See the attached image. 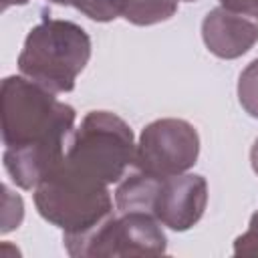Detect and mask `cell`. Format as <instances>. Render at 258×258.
<instances>
[{"mask_svg": "<svg viewBox=\"0 0 258 258\" xmlns=\"http://www.w3.org/2000/svg\"><path fill=\"white\" fill-rule=\"evenodd\" d=\"M4 169L22 189H34L67 155L75 109L24 75L6 77L0 89Z\"/></svg>", "mask_w": 258, "mask_h": 258, "instance_id": "obj_1", "label": "cell"}, {"mask_svg": "<svg viewBox=\"0 0 258 258\" xmlns=\"http://www.w3.org/2000/svg\"><path fill=\"white\" fill-rule=\"evenodd\" d=\"M34 206L46 222L62 230V242L91 234L113 216L109 185L64 159L34 187Z\"/></svg>", "mask_w": 258, "mask_h": 258, "instance_id": "obj_2", "label": "cell"}, {"mask_svg": "<svg viewBox=\"0 0 258 258\" xmlns=\"http://www.w3.org/2000/svg\"><path fill=\"white\" fill-rule=\"evenodd\" d=\"M91 58V38L83 26L44 16L24 38L18 71L50 93H71Z\"/></svg>", "mask_w": 258, "mask_h": 258, "instance_id": "obj_3", "label": "cell"}, {"mask_svg": "<svg viewBox=\"0 0 258 258\" xmlns=\"http://www.w3.org/2000/svg\"><path fill=\"white\" fill-rule=\"evenodd\" d=\"M131 127L115 113L91 111L75 129L64 161L75 169L111 185L125 177L135 161Z\"/></svg>", "mask_w": 258, "mask_h": 258, "instance_id": "obj_4", "label": "cell"}, {"mask_svg": "<svg viewBox=\"0 0 258 258\" xmlns=\"http://www.w3.org/2000/svg\"><path fill=\"white\" fill-rule=\"evenodd\" d=\"M73 258L103 256H159L167 250L161 222L147 212H119L91 234L62 242Z\"/></svg>", "mask_w": 258, "mask_h": 258, "instance_id": "obj_5", "label": "cell"}, {"mask_svg": "<svg viewBox=\"0 0 258 258\" xmlns=\"http://www.w3.org/2000/svg\"><path fill=\"white\" fill-rule=\"evenodd\" d=\"M200 155V135L183 119H157L149 123L135 147V169L153 177L179 175L191 169Z\"/></svg>", "mask_w": 258, "mask_h": 258, "instance_id": "obj_6", "label": "cell"}, {"mask_svg": "<svg viewBox=\"0 0 258 258\" xmlns=\"http://www.w3.org/2000/svg\"><path fill=\"white\" fill-rule=\"evenodd\" d=\"M208 206V181L198 173H179L161 177L153 198L151 214L161 226L185 232L196 226Z\"/></svg>", "mask_w": 258, "mask_h": 258, "instance_id": "obj_7", "label": "cell"}, {"mask_svg": "<svg viewBox=\"0 0 258 258\" xmlns=\"http://www.w3.org/2000/svg\"><path fill=\"white\" fill-rule=\"evenodd\" d=\"M202 38L212 54L232 60L246 54L258 42V22L246 14L218 6L206 14Z\"/></svg>", "mask_w": 258, "mask_h": 258, "instance_id": "obj_8", "label": "cell"}, {"mask_svg": "<svg viewBox=\"0 0 258 258\" xmlns=\"http://www.w3.org/2000/svg\"><path fill=\"white\" fill-rule=\"evenodd\" d=\"M159 179L161 177H153L139 169H135V173L125 175L115 189V208L119 212L151 214V206H153V198H155Z\"/></svg>", "mask_w": 258, "mask_h": 258, "instance_id": "obj_9", "label": "cell"}, {"mask_svg": "<svg viewBox=\"0 0 258 258\" xmlns=\"http://www.w3.org/2000/svg\"><path fill=\"white\" fill-rule=\"evenodd\" d=\"M121 16L137 26H151L171 18L179 0H115Z\"/></svg>", "mask_w": 258, "mask_h": 258, "instance_id": "obj_10", "label": "cell"}, {"mask_svg": "<svg viewBox=\"0 0 258 258\" xmlns=\"http://www.w3.org/2000/svg\"><path fill=\"white\" fill-rule=\"evenodd\" d=\"M238 101L242 109L258 119V58H254L238 79Z\"/></svg>", "mask_w": 258, "mask_h": 258, "instance_id": "obj_11", "label": "cell"}, {"mask_svg": "<svg viewBox=\"0 0 258 258\" xmlns=\"http://www.w3.org/2000/svg\"><path fill=\"white\" fill-rule=\"evenodd\" d=\"M54 4H62V6H73L77 10H81L85 16H89L91 20L97 22H111L117 16H121L119 6L115 0H48Z\"/></svg>", "mask_w": 258, "mask_h": 258, "instance_id": "obj_12", "label": "cell"}, {"mask_svg": "<svg viewBox=\"0 0 258 258\" xmlns=\"http://www.w3.org/2000/svg\"><path fill=\"white\" fill-rule=\"evenodd\" d=\"M2 194H4V214H2V232H10L14 228H18V224L22 222L24 216V206L20 196L12 194L8 185H2Z\"/></svg>", "mask_w": 258, "mask_h": 258, "instance_id": "obj_13", "label": "cell"}, {"mask_svg": "<svg viewBox=\"0 0 258 258\" xmlns=\"http://www.w3.org/2000/svg\"><path fill=\"white\" fill-rule=\"evenodd\" d=\"M234 254L238 256H258V222L250 218L248 230L236 238Z\"/></svg>", "mask_w": 258, "mask_h": 258, "instance_id": "obj_14", "label": "cell"}, {"mask_svg": "<svg viewBox=\"0 0 258 258\" xmlns=\"http://www.w3.org/2000/svg\"><path fill=\"white\" fill-rule=\"evenodd\" d=\"M220 2L228 10H234L258 20V0H220Z\"/></svg>", "mask_w": 258, "mask_h": 258, "instance_id": "obj_15", "label": "cell"}, {"mask_svg": "<svg viewBox=\"0 0 258 258\" xmlns=\"http://www.w3.org/2000/svg\"><path fill=\"white\" fill-rule=\"evenodd\" d=\"M250 163H252L254 173L258 175V139L254 141V145H252V149H250Z\"/></svg>", "mask_w": 258, "mask_h": 258, "instance_id": "obj_16", "label": "cell"}, {"mask_svg": "<svg viewBox=\"0 0 258 258\" xmlns=\"http://www.w3.org/2000/svg\"><path fill=\"white\" fill-rule=\"evenodd\" d=\"M28 0H2V10H6L8 6H14V4H26Z\"/></svg>", "mask_w": 258, "mask_h": 258, "instance_id": "obj_17", "label": "cell"}, {"mask_svg": "<svg viewBox=\"0 0 258 258\" xmlns=\"http://www.w3.org/2000/svg\"><path fill=\"white\" fill-rule=\"evenodd\" d=\"M252 220H256V222H258V212H256V214L252 216Z\"/></svg>", "mask_w": 258, "mask_h": 258, "instance_id": "obj_18", "label": "cell"}, {"mask_svg": "<svg viewBox=\"0 0 258 258\" xmlns=\"http://www.w3.org/2000/svg\"><path fill=\"white\" fill-rule=\"evenodd\" d=\"M179 2H196V0H179Z\"/></svg>", "mask_w": 258, "mask_h": 258, "instance_id": "obj_19", "label": "cell"}]
</instances>
